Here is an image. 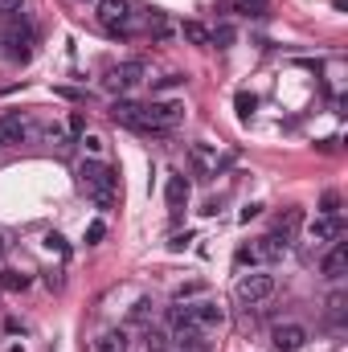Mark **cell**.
Wrapping results in <instances>:
<instances>
[{
	"label": "cell",
	"mask_w": 348,
	"mask_h": 352,
	"mask_svg": "<svg viewBox=\"0 0 348 352\" xmlns=\"http://www.w3.org/2000/svg\"><path fill=\"white\" fill-rule=\"evenodd\" d=\"M0 263H4V238H0Z\"/></svg>",
	"instance_id": "34"
},
{
	"label": "cell",
	"mask_w": 348,
	"mask_h": 352,
	"mask_svg": "<svg viewBox=\"0 0 348 352\" xmlns=\"http://www.w3.org/2000/svg\"><path fill=\"white\" fill-rule=\"evenodd\" d=\"M299 226H303V213H299V209H287V213L274 221V234H279V238H291Z\"/></svg>",
	"instance_id": "16"
},
{
	"label": "cell",
	"mask_w": 348,
	"mask_h": 352,
	"mask_svg": "<svg viewBox=\"0 0 348 352\" xmlns=\"http://www.w3.org/2000/svg\"><path fill=\"white\" fill-rule=\"evenodd\" d=\"M320 205H324V217H340V197H336V192H324Z\"/></svg>",
	"instance_id": "26"
},
{
	"label": "cell",
	"mask_w": 348,
	"mask_h": 352,
	"mask_svg": "<svg viewBox=\"0 0 348 352\" xmlns=\"http://www.w3.org/2000/svg\"><path fill=\"white\" fill-rule=\"evenodd\" d=\"M140 82H144V62H119L102 78V87L111 90V94H127V90L140 87Z\"/></svg>",
	"instance_id": "7"
},
{
	"label": "cell",
	"mask_w": 348,
	"mask_h": 352,
	"mask_svg": "<svg viewBox=\"0 0 348 352\" xmlns=\"http://www.w3.org/2000/svg\"><path fill=\"white\" fill-rule=\"evenodd\" d=\"M270 344L279 352H299L307 344V328H303V324H279V328L270 332Z\"/></svg>",
	"instance_id": "10"
},
{
	"label": "cell",
	"mask_w": 348,
	"mask_h": 352,
	"mask_svg": "<svg viewBox=\"0 0 348 352\" xmlns=\"http://www.w3.org/2000/svg\"><path fill=\"white\" fill-rule=\"evenodd\" d=\"M230 41H234V29H230V25H221L217 33H209V45H221V50H226Z\"/></svg>",
	"instance_id": "24"
},
{
	"label": "cell",
	"mask_w": 348,
	"mask_h": 352,
	"mask_svg": "<svg viewBox=\"0 0 348 352\" xmlns=\"http://www.w3.org/2000/svg\"><path fill=\"white\" fill-rule=\"evenodd\" d=\"M148 29H152V37H156V41H164V37L173 33V21H168L164 12H152V21H148Z\"/></svg>",
	"instance_id": "19"
},
{
	"label": "cell",
	"mask_w": 348,
	"mask_h": 352,
	"mask_svg": "<svg viewBox=\"0 0 348 352\" xmlns=\"http://www.w3.org/2000/svg\"><path fill=\"white\" fill-rule=\"evenodd\" d=\"M102 238H107V226H102V221H90V226H87V246L102 242Z\"/></svg>",
	"instance_id": "27"
},
{
	"label": "cell",
	"mask_w": 348,
	"mask_h": 352,
	"mask_svg": "<svg viewBox=\"0 0 348 352\" xmlns=\"http://www.w3.org/2000/svg\"><path fill=\"white\" fill-rule=\"evenodd\" d=\"M25 287H29V274H21V270H4V274H0V291L17 295V291H25Z\"/></svg>",
	"instance_id": "17"
},
{
	"label": "cell",
	"mask_w": 348,
	"mask_h": 352,
	"mask_svg": "<svg viewBox=\"0 0 348 352\" xmlns=\"http://www.w3.org/2000/svg\"><path fill=\"white\" fill-rule=\"evenodd\" d=\"M345 270H348V246L345 242H332L328 254H324V274H328V278H340Z\"/></svg>",
	"instance_id": "13"
},
{
	"label": "cell",
	"mask_w": 348,
	"mask_h": 352,
	"mask_svg": "<svg viewBox=\"0 0 348 352\" xmlns=\"http://www.w3.org/2000/svg\"><path fill=\"white\" fill-rule=\"evenodd\" d=\"M25 135H29V119L25 115H17V111L0 115V148H21Z\"/></svg>",
	"instance_id": "9"
},
{
	"label": "cell",
	"mask_w": 348,
	"mask_h": 352,
	"mask_svg": "<svg viewBox=\"0 0 348 352\" xmlns=\"http://www.w3.org/2000/svg\"><path fill=\"white\" fill-rule=\"evenodd\" d=\"M188 242H193V238H188V234H176L173 242H168V246H173V250H184V246H188Z\"/></svg>",
	"instance_id": "32"
},
{
	"label": "cell",
	"mask_w": 348,
	"mask_h": 352,
	"mask_svg": "<svg viewBox=\"0 0 348 352\" xmlns=\"http://www.w3.org/2000/svg\"><path fill=\"white\" fill-rule=\"evenodd\" d=\"M83 148H87V152L94 156V160H102V148H107V144H102V135L87 131V135H83Z\"/></svg>",
	"instance_id": "21"
},
{
	"label": "cell",
	"mask_w": 348,
	"mask_h": 352,
	"mask_svg": "<svg viewBox=\"0 0 348 352\" xmlns=\"http://www.w3.org/2000/svg\"><path fill=\"white\" fill-rule=\"evenodd\" d=\"M180 37H184L188 45H209V29H205L201 21H184V25H180Z\"/></svg>",
	"instance_id": "15"
},
{
	"label": "cell",
	"mask_w": 348,
	"mask_h": 352,
	"mask_svg": "<svg viewBox=\"0 0 348 352\" xmlns=\"http://www.w3.org/2000/svg\"><path fill=\"white\" fill-rule=\"evenodd\" d=\"M111 115H115V123H123V127H131V131H144V135H148V123H144V102L119 98V102L111 107Z\"/></svg>",
	"instance_id": "11"
},
{
	"label": "cell",
	"mask_w": 348,
	"mask_h": 352,
	"mask_svg": "<svg viewBox=\"0 0 348 352\" xmlns=\"http://www.w3.org/2000/svg\"><path fill=\"white\" fill-rule=\"evenodd\" d=\"M78 184L90 192V201H94L98 209H111L115 197H119V176H115V168H111L107 160H94V156L78 164Z\"/></svg>",
	"instance_id": "1"
},
{
	"label": "cell",
	"mask_w": 348,
	"mask_h": 352,
	"mask_svg": "<svg viewBox=\"0 0 348 352\" xmlns=\"http://www.w3.org/2000/svg\"><path fill=\"white\" fill-rule=\"evenodd\" d=\"M184 82V74H164V78H156V90H173Z\"/></svg>",
	"instance_id": "29"
},
{
	"label": "cell",
	"mask_w": 348,
	"mask_h": 352,
	"mask_svg": "<svg viewBox=\"0 0 348 352\" xmlns=\"http://www.w3.org/2000/svg\"><path fill=\"white\" fill-rule=\"evenodd\" d=\"M94 16H98V25L111 37H127L131 33V0H98Z\"/></svg>",
	"instance_id": "6"
},
{
	"label": "cell",
	"mask_w": 348,
	"mask_h": 352,
	"mask_svg": "<svg viewBox=\"0 0 348 352\" xmlns=\"http://www.w3.org/2000/svg\"><path fill=\"white\" fill-rule=\"evenodd\" d=\"M70 135H78V140L87 135V115L83 111H70Z\"/></svg>",
	"instance_id": "25"
},
{
	"label": "cell",
	"mask_w": 348,
	"mask_h": 352,
	"mask_svg": "<svg viewBox=\"0 0 348 352\" xmlns=\"http://www.w3.org/2000/svg\"><path fill=\"white\" fill-rule=\"evenodd\" d=\"M184 316H188V328H193V332H201V336H205V332H221V328H226V311H221L213 299H205V295H201V299H193V303H184Z\"/></svg>",
	"instance_id": "5"
},
{
	"label": "cell",
	"mask_w": 348,
	"mask_h": 352,
	"mask_svg": "<svg viewBox=\"0 0 348 352\" xmlns=\"http://www.w3.org/2000/svg\"><path fill=\"white\" fill-rule=\"evenodd\" d=\"M234 4L242 16H262V8H266V0H234Z\"/></svg>",
	"instance_id": "22"
},
{
	"label": "cell",
	"mask_w": 348,
	"mask_h": 352,
	"mask_svg": "<svg viewBox=\"0 0 348 352\" xmlns=\"http://www.w3.org/2000/svg\"><path fill=\"white\" fill-rule=\"evenodd\" d=\"M164 197H168V209H173V213H180V209L188 205V180H184V176H168Z\"/></svg>",
	"instance_id": "14"
},
{
	"label": "cell",
	"mask_w": 348,
	"mask_h": 352,
	"mask_svg": "<svg viewBox=\"0 0 348 352\" xmlns=\"http://www.w3.org/2000/svg\"><path fill=\"white\" fill-rule=\"evenodd\" d=\"M262 213V205H246V209H242V221H250V217H259Z\"/></svg>",
	"instance_id": "33"
},
{
	"label": "cell",
	"mask_w": 348,
	"mask_h": 352,
	"mask_svg": "<svg viewBox=\"0 0 348 352\" xmlns=\"http://www.w3.org/2000/svg\"><path fill=\"white\" fill-rule=\"evenodd\" d=\"M98 352H127V332H102Z\"/></svg>",
	"instance_id": "18"
},
{
	"label": "cell",
	"mask_w": 348,
	"mask_h": 352,
	"mask_svg": "<svg viewBox=\"0 0 348 352\" xmlns=\"http://www.w3.org/2000/svg\"><path fill=\"white\" fill-rule=\"evenodd\" d=\"M188 168L197 176H213L217 173V148H209V144H193L188 148Z\"/></svg>",
	"instance_id": "12"
},
{
	"label": "cell",
	"mask_w": 348,
	"mask_h": 352,
	"mask_svg": "<svg viewBox=\"0 0 348 352\" xmlns=\"http://www.w3.org/2000/svg\"><path fill=\"white\" fill-rule=\"evenodd\" d=\"M283 254H287V238H279V234H266V238H254V242L238 246L234 263L242 266V270H259V266H274Z\"/></svg>",
	"instance_id": "2"
},
{
	"label": "cell",
	"mask_w": 348,
	"mask_h": 352,
	"mask_svg": "<svg viewBox=\"0 0 348 352\" xmlns=\"http://www.w3.org/2000/svg\"><path fill=\"white\" fill-rule=\"evenodd\" d=\"M201 295H205V283H180V287H176V299H180V303H193V299H201Z\"/></svg>",
	"instance_id": "20"
},
{
	"label": "cell",
	"mask_w": 348,
	"mask_h": 352,
	"mask_svg": "<svg viewBox=\"0 0 348 352\" xmlns=\"http://www.w3.org/2000/svg\"><path fill=\"white\" fill-rule=\"evenodd\" d=\"M45 250H54L58 258H70V246H66V242H62L58 234H45Z\"/></svg>",
	"instance_id": "23"
},
{
	"label": "cell",
	"mask_w": 348,
	"mask_h": 352,
	"mask_svg": "<svg viewBox=\"0 0 348 352\" xmlns=\"http://www.w3.org/2000/svg\"><path fill=\"white\" fill-rule=\"evenodd\" d=\"M50 144H58V148H62V152H66V148H74V144H70V135H66V131H50Z\"/></svg>",
	"instance_id": "30"
},
{
	"label": "cell",
	"mask_w": 348,
	"mask_h": 352,
	"mask_svg": "<svg viewBox=\"0 0 348 352\" xmlns=\"http://www.w3.org/2000/svg\"><path fill=\"white\" fill-rule=\"evenodd\" d=\"M254 107H259V98H254V94H246V90H242V94H238V111H242V115H250V111H254Z\"/></svg>",
	"instance_id": "28"
},
{
	"label": "cell",
	"mask_w": 348,
	"mask_h": 352,
	"mask_svg": "<svg viewBox=\"0 0 348 352\" xmlns=\"http://www.w3.org/2000/svg\"><path fill=\"white\" fill-rule=\"evenodd\" d=\"M25 0H0V12H21Z\"/></svg>",
	"instance_id": "31"
},
{
	"label": "cell",
	"mask_w": 348,
	"mask_h": 352,
	"mask_svg": "<svg viewBox=\"0 0 348 352\" xmlns=\"http://www.w3.org/2000/svg\"><path fill=\"white\" fill-rule=\"evenodd\" d=\"M270 295H274V274H270V266L246 270V274H238V283H234V299H238L242 307H259Z\"/></svg>",
	"instance_id": "3"
},
{
	"label": "cell",
	"mask_w": 348,
	"mask_h": 352,
	"mask_svg": "<svg viewBox=\"0 0 348 352\" xmlns=\"http://www.w3.org/2000/svg\"><path fill=\"white\" fill-rule=\"evenodd\" d=\"M340 230H345L340 217H324V213H320L316 221H307V242H312L316 250H328L332 242H340Z\"/></svg>",
	"instance_id": "8"
},
{
	"label": "cell",
	"mask_w": 348,
	"mask_h": 352,
	"mask_svg": "<svg viewBox=\"0 0 348 352\" xmlns=\"http://www.w3.org/2000/svg\"><path fill=\"white\" fill-rule=\"evenodd\" d=\"M180 119H184V102L180 98H152V102H144L148 135H168Z\"/></svg>",
	"instance_id": "4"
}]
</instances>
